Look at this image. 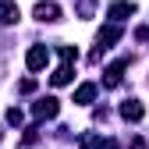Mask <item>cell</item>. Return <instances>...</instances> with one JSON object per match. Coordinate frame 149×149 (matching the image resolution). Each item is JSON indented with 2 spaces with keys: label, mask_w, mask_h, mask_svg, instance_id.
I'll return each instance as SVG.
<instances>
[{
  "label": "cell",
  "mask_w": 149,
  "mask_h": 149,
  "mask_svg": "<svg viewBox=\"0 0 149 149\" xmlns=\"http://www.w3.org/2000/svg\"><path fill=\"white\" fill-rule=\"evenodd\" d=\"M18 18H22V11H18L14 0H0V22H4V25H14Z\"/></svg>",
  "instance_id": "cell-7"
},
{
  "label": "cell",
  "mask_w": 149,
  "mask_h": 149,
  "mask_svg": "<svg viewBox=\"0 0 149 149\" xmlns=\"http://www.w3.org/2000/svg\"><path fill=\"white\" fill-rule=\"evenodd\" d=\"M57 18H61V7L53 0H39L36 4V22H57Z\"/></svg>",
  "instance_id": "cell-5"
},
{
  "label": "cell",
  "mask_w": 149,
  "mask_h": 149,
  "mask_svg": "<svg viewBox=\"0 0 149 149\" xmlns=\"http://www.w3.org/2000/svg\"><path fill=\"white\" fill-rule=\"evenodd\" d=\"M57 53H61V61H64V64H71V61H78V50H74V46H61Z\"/></svg>",
  "instance_id": "cell-12"
},
{
  "label": "cell",
  "mask_w": 149,
  "mask_h": 149,
  "mask_svg": "<svg viewBox=\"0 0 149 149\" xmlns=\"http://www.w3.org/2000/svg\"><path fill=\"white\" fill-rule=\"evenodd\" d=\"M135 36H139V39H142V43H149V29H146V25H142V29H139Z\"/></svg>",
  "instance_id": "cell-15"
},
{
  "label": "cell",
  "mask_w": 149,
  "mask_h": 149,
  "mask_svg": "<svg viewBox=\"0 0 149 149\" xmlns=\"http://www.w3.org/2000/svg\"><path fill=\"white\" fill-rule=\"evenodd\" d=\"M46 61H50V50H46V46H32V50L25 53V68H29V71H43Z\"/></svg>",
  "instance_id": "cell-1"
},
{
  "label": "cell",
  "mask_w": 149,
  "mask_h": 149,
  "mask_svg": "<svg viewBox=\"0 0 149 149\" xmlns=\"http://www.w3.org/2000/svg\"><path fill=\"white\" fill-rule=\"evenodd\" d=\"M71 78H74V71H71V64H61L57 71L50 74V82H53V85H68Z\"/></svg>",
  "instance_id": "cell-11"
},
{
  "label": "cell",
  "mask_w": 149,
  "mask_h": 149,
  "mask_svg": "<svg viewBox=\"0 0 149 149\" xmlns=\"http://www.w3.org/2000/svg\"><path fill=\"white\" fill-rule=\"evenodd\" d=\"M142 114H146V110H142L139 100H128V103L121 107V117H124V121H142Z\"/></svg>",
  "instance_id": "cell-9"
},
{
  "label": "cell",
  "mask_w": 149,
  "mask_h": 149,
  "mask_svg": "<svg viewBox=\"0 0 149 149\" xmlns=\"http://www.w3.org/2000/svg\"><path fill=\"white\" fill-rule=\"evenodd\" d=\"M82 149H117V142L100 139V135H82Z\"/></svg>",
  "instance_id": "cell-8"
},
{
  "label": "cell",
  "mask_w": 149,
  "mask_h": 149,
  "mask_svg": "<svg viewBox=\"0 0 149 149\" xmlns=\"http://www.w3.org/2000/svg\"><path fill=\"white\" fill-rule=\"evenodd\" d=\"M92 100H96V85H92V82H85V85L74 89V103H92Z\"/></svg>",
  "instance_id": "cell-10"
},
{
  "label": "cell",
  "mask_w": 149,
  "mask_h": 149,
  "mask_svg": "<svg viewBox=\"0 0 149 149\" xmlns=\"http://www.w3.org/2000/svg\"><path fill=\"white\" fill-rule=\"evenodd\" d=\"M18 92H36V78H22L18 82Z\"/></svg>",
  "instance_id": "cell-14"
},
{
  "label": "cell",
  "mask_w": 149,
  "mask_h": 149,
  "mask_svg": "<svg viewBox=\"0 0 149 149\" xmlns=\"http://www.w3.org/2000/svg\"><path fill=\"white\" fill-rule=\"evenodd\" d=\"M124 68H128V57H121L117 64H110V68L103 71V85H107V89H114V85H121V74H124Z\"/></svg>",
  "instance_id": "cell-4"
},
{
  "label": "cell",
  "mask_w": 149,
  "mask_h": 149,
  "mask_svg": "<svg viewBox=\"0 0 149 149\" xmlns=\"http://www.w3.org/2000/svg\"><path fill=\"white\" fill-rule=\"evenodd\" d=\"M117 39H121V25H107V29L96 32V46H100V50H110Z\"/></svg>",
  "instance_id": "cell-3"
},
{
  "label": "cell",
  "mask_w": 149,
  "mask_h": 149,
  "mask_svg": "<svg viewBox=\"0 0 149 149\" xmlns=\"http://www.w3.org/2000/svg\"><path fill=\"white\" fill-rule=\"evenodd\" d=\"M57 110H61V107H57V100L46 96V100H39V103L32 107V117H36V121H43V117H57Z\"/></svg>",
  "instance_id": "cell-6"
},
{
  "label": "cell",
  "mask_w": 149,
  "mask_h": 149,
  "mask_svg": "<svg viewBox=\"0 0 149 149\" xmlns=\"http://www.w3.org/2000/svg\"><path fill=\"white\" fill-rule=\"evenodd\" d=\"M128 14H135V4H128V0H114V4L107 7V18H110L114 25H117V22H124Z\"/></svg>",
  "instance_id": "cell-2"
},
{
  "label": "cell",
  "mask_w": 149,
  "mask_h": 149,
  "mask_svg": "<svg viewBox=\"0 0 149 149\" xmlns=\"http://www.w3.org/2000/svg\"><path fill=\"white\" fill-rule=\"evenodd\" d=\"M22 121H25V114H22L18 107H11V110H7V124H22Z\"/></svg>",
  "instance_id": "cell-13"
}]
</instances>
